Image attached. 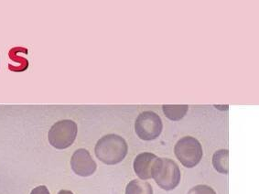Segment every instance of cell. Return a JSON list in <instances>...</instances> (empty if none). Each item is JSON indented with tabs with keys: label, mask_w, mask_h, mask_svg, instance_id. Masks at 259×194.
<instances>
[{
	"label": "cell",
	"mask_w": 259,
	"mask_h": 194,
	"mask_svg": "<svg viewBox=\"0 0 259 194\" xmlns=\"http://www.w3.org/2000/svg\"><path fill=\"white\" fill-rule=\"evenodd\" d=\"M125 194H153V189L146 180H133L126 185Z\"/></svg>",
	"instance_id": "obj_10"
},
{
	"label": "cell",
	"mask_w": 259,
	"mask_h": 194,
	"mask_svg": "<svg viewBox=\"0 0 259 194\" xmlns=\"http://www.w3.org/2000/svg\"><path fill=\"white\" fill-rule=\"evenodd\" d=\"M162 128L161 118L153 111L142 112L135 122V131L142 140L156 139L160 136Z\"/></svg>",
	"instance_id": "obj_5"
},
{
	"label": "cell",
	"mask_w": 259,
	"mask_h": 194,
	"mask_svg": "<svg viewBox=\"0 0 259 194\" xmlns=\"http://www.w3.org/2000/svg\"><path fill=\"white\" fill-rule=\"evenodd\" d=\"M188 194H216L215 190L207 185H197L189 190Z\"/></svg>",
	"instance_id": "obj_12"
},
{
	"label": "cell",
	"mask_w": 259,
	"mask_h": 194,
	"mask_svg": "<svg viewBox=\"0 0 259 194\" xmlns=\"http://www.w3.org/2000/svg\"><path fill=\"white\" fill-rule=\"evenodd\" d=\"M189 107L187 105H181V106H169L164 105L162 110L167 118L171 121H180L183 117L186 116Z\"/></svg>",
	"instance_id": "obj_11"
},
{
	"label": "cell",
	"mask_w": 259,
	"mask_h": 194,
	"mask_svg": "<svg viewBox=\"0 0 259 194\" xmlns=\"http://www.w3.org/2000/svg\"><path fill=\"white\" fill-rule=\"evenodd\" d=\"M128 147L122 136L109 134L101 137L96 143V158L106 165H115L127 155Z\"/></svg>",
	"instance_id": "obj_1"
},
{
	"label": "cell",
	"mask_w": 259,
	"mask_h": 194,
	"mask_svg": "<svg viewBox=\"0 0 259 194\" xmlns=\"http://www.w3.org/2000/svg\"><path fill=\"white\" fill-rule=\"evenodd\" d=\"M228 157H229L228 150L217 151L212 156L213 168L222 174H228V172H229Z\"/></svg>",
	"instance_id": "obj_9"
},
{
	"label": "cell",
	"mask_w": 259,
	"mask_h": 194,
	"mask_svg": "<svg viewBox=\"0 0 259 194\" xmlns=\"http://www.w3.org/2000/svg\"><path fill=\"white\" fill-rule=\"evenodd\" d=\"M71 167L72 171L78 176L89 177L96 172L97 165L89 151L85 149H79L72 154Z\"/></svg>",
	"instance_id": "obj_6"
},
{
	"label": "cell",
	"mask_w": 259,
	"mask_h": 194,
	"mask_svg": "<svg viewBox=\"0 0 259 194\" xmlns=\"http://www.w3.org/2000/svg\"><path fill=\"white\" fill-rule=\"evenodd\" d=\"M151 177L161 189L172 190L180 184L181 170L174 160L158 158L152 166Z\"/></svg>",
	"instance_id": "obj_2"
},
{
	"label": "cell",
	"mask_w": 259,
	"mask_h": 194,
	"mask_svg": "<svg viewBox=\"0 0 259 194\" xmlns=\"http://www.w3.org/2000/svg\"><path fill=\"white\" fill-rule=\"evenodd\" d=\"M78 132L76 123L70 119L58 121L49 130L50 144L57 150H65L73 144Z\"/></svg>",
	"instance_id": "obj_4"
},
{
	"label": "cell",
	"mask_w": 259,
	"mask_h": 194,
	"mask_svg": "<svg viewBox=\"0 0 259 194\" xmlns=\"http://www.w3.org/2000/svg\"><path fill=\"white\" fill-rule=\"evenodd\" d=\"M158 157L150 152H143L136 157L133 163L135 172L140 180H146L151 179L152 166Z\"/></svg>",
	"instance_id": "obj_7"
},
{
	"label": "cell",
	"mask_w": 259,
	"mask_h": 194,
	"mask_svg": "<svg viewBox=\"0 0 259 194\" xmlns=\"http://www.w3.org/2000/svg\"><path fill=\"white\" fill-rule=\"evenodd\" d=\"M57 194H73V192L68 189H61Z\"/></svg>",
	"instance_id": "obj_14"
},
{
	"label": "cell",
	"mask_w": 259,
	"mask_h": 194,
	"mask_svg": "<svg viewBox=\"0 0 259 194\" xmlns=\"http://www.w3.org/2000/svg\"><path fill=\"white\" fill-rule=\"evenodd\" d=\"M30 194H51L49 191L48 188L45 185H40L36 188H34Z\"/></svg>",
	"instance_id": "obj_13"
},
{
	"label": "cell",
	"mask_w": 259,
	"mask_h": 194,
	"mask_svg": "<svg viewBox=\"0 0 259 194\" xmlns=\"http://www.w3.org/2000/svg\"><path fill=\"white\" fill-rule=\"evenodd\" d=\"M25 48H21V47H15L12 48L9 53V56H10V60L12 62L16 63L15 66H10L9 65V68L10 71L12 72H17V73H21L24 72L27 69L29 68V61L28 59L25 58L20 56L19 54L21 52L24 51Z\"/></svg>",
	"instance_id": "obj_8"
},
{
	"label": "cell",
	"mask_w": 259,
	"mask_h": 194,
	"mask_svg": "<svg viewBox=\"0 0 259 194\" xmlns=\"http://www.w3.org/2000/svg\"><path fill=\"white\" fill-rule=\"evenodd\" d=\"M174 153L180 162L186 168H194L202 160V148L200 141L192 136H184L178 141Z\"/></svg>",
	"instance_id": "obj_3"
}]
</instances>
